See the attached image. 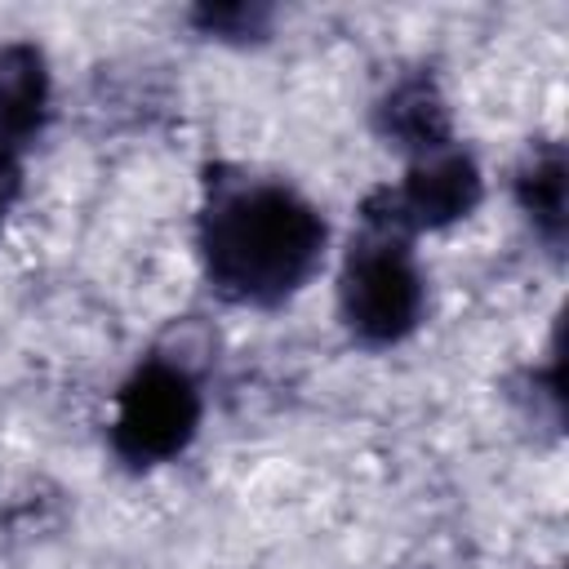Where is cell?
<instances>
[{
  "label": "cell",
  "mask_w": 569,
  "mask_h": 569,
  "mask_svg": "<svg viewBox=\"0 0 569 569\" xmlns=\"http://www.w3.org/2000/svg\"><path fill=\"white\" fill-rule=\"evenodd\" d=\"M325 218L280 182H231L213 196L200 231L209 280L236 302H280L325 262Z\"/></svg>",
  "instance_id": "obj_1"
},
{
  "label": "cell",
  "mask_w": 569,
  "mask_h": 569,
  "mask_svg": "<svg viewBox=\"0 0 569 569\" xmlns=\"http://www.w3.org/2000/svg\"><path fill=\"white\" fill-rule=\"evenodd\" d=\"M427 307V280L409 249V236L387 218L351 244L338 276V311L347 329L369 347H391L418 329Z\"/></svg>",
  "instance_id": "obj_2"
},
{
  "label": "cell",
  "mask_w": 569,
  "mask_h": 569,
  "mask_svg": "<svg viewBox=\"0 0 569 569\" xmlns=\"http://www.w3.org/2000/svg\"><path fill=\"white\" fill-rule=\"evenodd\" d=\"M200 427V387L182 365L151 360L116 396L111 440L124 462L156 467L178 458Z\"/></svg>",
  "instance_id": "obj_3"
},
{
  "label": "cell",
  "mask_w": 569,
  "mask_h": 569,
  "mask_svg": "<svg viewBox=\"0 0 569 569\" xmlns=\"http://www.w3.org/2000/svg\"><path fill=\"white\" fill-rule=\"evenodd\" d=\"M480 200V169L471 156L440 147L427 156H413L400 191L391 196V213L387 222L409 231H431V227H449L458 218L471 213V204Z\"/></svg>",
  "instance_id": "obj_4"
},
{
  "label": "cell",
  "mask_w": 569,
  "mask_h": 569,
  "mask_svg": "<svg viewBox=\"0 0 569 569\" xmlns=\"http://www.w3.org/2000/svg\"><path fill=\"white\" fill-rule=\"evenodd\" d=\"M49 111V67L36 44L0 49V151L22 147L40 133Z\"/></svg>",
  "instance_id": "obj_5"
},
{
  "label": "cell",
  "mask_w": 569,
  "mask_h": 569,
  "mask_svg": "<svg viewBox=\"0 0 569 569\" xmlns=\"http://www.w3.org/2000/svg\"><path fill=\"white\" fill-rule=\"evenodd\" d=\"M13 187H18V164H13V151H0V213L9 209Z\"/></svg>",
  "instance_id": "obj_6"
}]
</instances>
